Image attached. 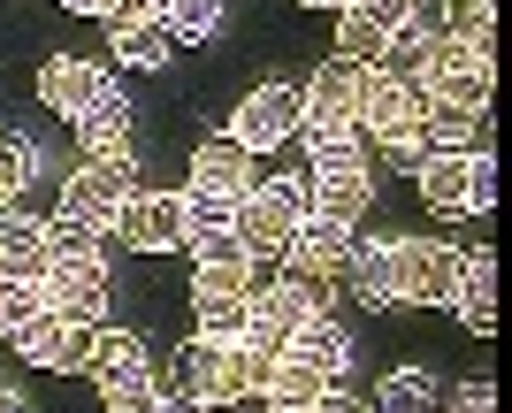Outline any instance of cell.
<instances>
[{
	"label": "cell",
	"instance_id": "cell-1",
	"mask_svg": "<svg viewBox=\"0 0 512 413\" xmlns=\"http://www.w3.org/2000/svg\"><path fill=\"white\" fill-rule=\"evenodd\" d=\"M299 222H306V184H253L230 207V230L253 261H283V245H291Z\"/></svg>",
	"mask_w": 512,
	"mask_h": 413
},
{
	"label": "cell",
	"instance_id": "cell-2",
	"mask_svg": "<svg viewBox=\"0 0 512 413\" xmlns=\"http://www.w3.org/2000/svg\"><path fill=\"white\" fill-rule=\"evenodd\" d=\"M459 268H467V253H459V245H444V238H398V299H413V306H451Z\"/></svg>",
	"mask_w": 512,
	"mask_h": 413
},
{
	"label": "cell",
	"instance_id": "cell-3",
	"mask_svg": "<svg viewBox=\"0 0 512 413\" xmlns=\"http://www.w3.org/2000/svg\"><path fill=\"white\" fill-rule=\"evenodd\" d=\"M299 123H306V85H260L253 100L230 115V138L245 153H268V146H291Z\"/></svg>",
	"mask_w": 512,
	"mask_h": 413
},
{
	"label": "cell",
	"instance_id": "cell-4",
	"mask_svg": "<svg viewBox=\"0 0 512 413\" xmlns=\"http://www.w3.org/2000/svg\"><path fill=\"white\" fill-rule=\"evenodd\" d=\"M138 192V169H130V153H115V161H85V169L62 184V215L92 222V230H107L115 222V207Z\"/></svg>",
	"mask_w": 512,
	"mask_h": 413
},
{
	"label": "cell",
	"instance_id": "cell-5",
	"mask_svg": "<svg viewBox=\"0 0 512 413\" xmlns=\"http://www.w3.org/2000/svg\"><path fill=\"white\" fill-rule=\"evenodd\" d=\"M107 230L130 253H169V245H184V192H130Z\"/></svg>",
	"mask_w": 512,
	"mask_h": 413
},
{
	"label": "cell",
	"instance_id": "cell-6",
	"mask_svg": "<svg viewBox=\"0 0 512 413\" xmlns=\"http://www.w3.org/2000/svg\"><path fill=\"white\" fill-rule=\"evenodd\" d=\"M184 192H199V199H245L253 192V153L237 146L230 131H214V138H199L192 146V184H184Z\"/></svg>",
	"mask_w": 512,
	"mask_h": 413
},
{
	"label": "cell",
	"instance_id": "cell-7",
	"mask_svg": "<svg viewBox=\"0 0 512 413\" xmlns=\"http://www.w3.org/2000/svg\"><path fill=\"white\" fill-rule=\"evenodd\" d=\"M421 115H428V92H421V85L375 77V85H367V100H360V138H367V146H390V138L421 131Z\"/></svg>",
	"mask_w": 512,
	"mask_h": 413
},
{
	"label": "cell",
	"instance_id": "cell-8",
	"mask_svg": "<svg viewBox=\"0 0 512 413\" xmlns=\"http://www.w3.org/2000/svg\"><path fill=\"white\" fill-rule=\"evenodd\" d=\"M39 283L62 322H107V268L100 261H54Z\"/></svg>",
	"mask_w": 512,
	"mask_h": 413
},
{
	"label": "cell",
	"instance_id": "cell-9",
	"mask_svg": "<svg viewBox=\"0 0 512 413\" xmlns=\"http://www.w3.org/2000/svg\"><path fill=\"white\" fill-rule=\"evenodd\" d=\"M352 222H329V215H306L299 230H291V245H283V261L299 268V276H344V261H352Z\"/></svg>",
	"mask_w": 512,
	"mask_h": 413
},
{
	"label": "cell",
	"instance_id": "cell-10",
	"mask_svg": "<svg viewBox=\"0 0 512 413\" xmlns=\"http://www.w3.org/2000/svg\"><path fill=\"white\" fill-rule=\"evenodd\" d=\"M107 39H115V54H123L130 69H161L176 54L169 23H161V8H146V0H130L123 16H107Z\"/></svg>",
	"mask_w": 512,
	"mask_h": 413
},
{
	"label": "cell",
	"instance_id": "cell-11",
	"mask_svg": "<svg viewBox=\"0 0 512 413\" xmlns=\"http://www.w3.org/2000/svg\"><path fill=\"white\" fill-rule=\"evenodd\" d=\"M367 85H375V69H360V62H344V54H329V62L306 77V108H314V115H337V123H360Z\"/></svg>",
	"mask_w": 512,
	"mask_h": 413
},
{
	"label": "cell",
	"instance_id": "cell-12",
	"mask_svg": "<svg viewBox=\"0 0 512 413\" xmlns=\"http://www.w3.org/2000/svg\"><path fill=\"white\" fill-rule=\"evenodd\" d=\"M92 391L100 398H115V391H138V383H153V360H146V345L130 337V329H100V352H92Z\"/></svg>",
	"mask_w": 512,
	"mask_h": 413
},
{
	"label": "cell",
	"instance_id": "cell-13",
	"mask_svg": "<svg viewBox=\"0 0 512 413\" xmlns=\"http://www.w3.org/2000/svg\"><path fill=\"white\" fill-rule=\"evenodd\" d=\"M107 92V69L77 62V54H46L39 62V100L46 108H62V115H85L92 100Z\"/></svg>",
	"mask_w": 512,
	"mask_h": 413
},
{
	"label": "cell",
	"instance_id": "cell-14",
	"mask_svg": "<svg viewBox=\"0 0 512 413\" xmlns=\"http://www.w3.org/2000/svg\"><path fill=\"white\" fill-rule=\"evenodd\" d=\"M367 207H375V176H367V169H314V184H306V215L360 222Z\"/></svg>",
	"mask_w": 512,
	"mask_h": 413
},
{
	"label": "cell",
	"instance_id": "cell-15",
	"mask_svg": "<svg viewBox=\"0 0 512 413\" xmlns=\"http://www.w3.org/2000/svg\"><path fill=\"white\" fill-rule=\"evenodd\" d=\"M344 283L360 306H390L398 299V238H360L352 261H344Z\"/></svg>",
	"mask_w": 512,
	"mask_h": 413
},
{
	"label": "cell",
	"instance_id": "cell-16",
	"mask_svg": "<svg viewBox=\"0 0 512 413\" xmlns=\"http://www.w3.org/2000/svg\"><path fill=\"white\" fill-rule=\"evenodd\" d=\"M214 383H222V345H214V337L176 345V360H169V398L176 406H214Z\"/></svg>",
	"mask_w": 512,
	"mask_h": 413
},
{
	"label": "cell",
	"instance_id": "cell-17",
	"mask_svg": "<svg viewBox=\"0 0 512 413\" xmlns=\"http://www.w3.org/2000/svg\"><path fill=\"white\" fill-rule=\"evenodd\" d=\"M421 92L436 100V108H467V115H482V108H490V54H467V62H451V69H428Z\"/></svg>",
	"mask_w": 512,
	"mask_h": 413
},
{
	"label": "cell",
	"instance_id": "cell-18",
	"mask_svg": "<svg viewBox=\"0 0 512 413\" xmlns=\"http://www.w3.org/2000/svg\"><path fill=\"white\" fill-rule=\"evenodd\" d=\"M413 176H421V199L436 207V215H467V192H474V153H444V146H436Z\"/></svg>",
	"mask_w": 512,
	"mask_h": 413
},
{
	"label": "cell",
	"instance_id": "cell-19",
	"mask_svg": "<svg viewBox=\"0 0 512 413\" xmlns=\"http://www.w3.org/2000/svg\"><path fill=\"white\" fill-rule=\"evenodd\" d=\"M77 146H92V161H115V153H130V100L115 85L92 100L85 115H77Z\"/></svg>",
	"mask_w": 512,
	"mask_h": 413
},
{
	"label": "cell",
	"instance_id": "cell-20",
	"mask_svg": "<svg viewBox=\"0 0 512 413\" xmlns=\"http://www.w3.org/2000/svg\"><path fill=\"white\" fill-rule=\"evenodd\" d=\"M0 276H16V283H39L46 276V222L31 215H0Z\"/></svg>",
	"mask_w": 512,
	"mask_h": 413
},
{
	"label": "cell",
	"instance_id": "cell-21",
	"mask_svg": "<svg viewBox=\"0 0 512 413\" xmlns=\"http://www.w3.org/2000/svg\"><path fill=\"white\" fill-rule=\"evenodd\" d=\"M451 306H459V322H467L474 337H490V329H497V261H490V253H467Z\"/></svg>",
	"mask_w": 512,
	"mask_h": 413
},
{
	"label": "cell",
	"instance_id": "cell-22",
	"mask_svg": "<svg viewBox=\"0 0 512 413\" xmlns=\"http://www.w3.org/2000/svg\"><path fill=\"white\" fill-rule=\"evenodd\" d=\"M283 360H299V368H314V375H329V383H337V375H344V360H352V345H344V329L329 322V314H314V322H299V329H291Z\"/></svg>",
	"mask_w": 512,
	"mask_h": 413
},
{
	"label": "cell",
	"instance_id": "cell-23",
	"mask_svg": "<svg viewBox=\"0 0 512 413\" xmlns=\"http://www.w3.org/2000/svg\"><path fill=\"white\" fill-rule=\"evenodd\" d=\"M237 299H253V261L192 268V314H207V306H237Z\"/></svg>",
	"mask_w": 512,
	"mask_h": 413
},
{
	"label": "cell",
	"instance_id": "cell-24",
	"mask_svg": "<svg viewBox=\"0 0 512 413\" xmlns=\"http://www.w3.org/2000/svg\"><path fill=\"white\" fill-rule=\"evenodd\" d=\"M100 253H107V230H92V222H77V215L46 222V268L54 261H100Z\"/></svg>",
	"mask_w": 512,
	"mask_h": 413
},
{
	"label": "cell",
	"instance_id": "cell-25",
	"mask_svg": "<svg viewBox=\"0 0 512 413\" xmlns=\"http://www.w3.org/2000/svg\"><path fill=\"white\" fill-rule=\"evenodd\" d=\"M161 23H169L176 46H199L222 31V0H161Z\"/></svg>",
	"mask_w": 512,
	"mask_h": 413
},
{
	"label": "cell",
	"instance_id": "cell-26",
	"mask_svg": "<svg viewBox=\"0 0 512 413\" xmlns=\"http://www.w3.org/2000/svg\"><path fill=\"white\" fill-rule=\"evenodd\" d=\"M337 54H344V62H360V69H383L390 31H375L367 16H352V8H344V23H337Z\"/></svg>",
	"mask_w": 512,
	"mask_h": 413
},
{
	"label": "cell",
	"instance_id": "cell-27",
	"mask_svg": "<svg viewBox=\"0 0 512 413\" xmlns=\"http://www.w3.org/2000/svg\"><path fill=\"white\" fill-rule=\"evenodd\" d=\"M54 337H62V314L46 306V314H31V322L8 329V345H16V360H31V368H54Z\"/></svg>",
	"mask_w": 512,
	"mask_h": 413
},
{
	"label": "cell",
	"instance_id": "cell-28",
	"mask_svg": "<svg viewBox=\"0 0 512 413\" xmlns=\"http://www.w3.org/2000/svg\"><path fill=\"white\" fill-rule=\"evenodd\" d=\"M184 253H192V268H214V261H253V253L237 245L230 222H199V230H184Z\"/></svg>",
	"mask_w": 512,
	"mask_h": 413
},
{
	"label": "cell",
	"instance_id": "cell-29",
	"mask_svg": "<svg viewBox=\"0 0 512 413\" xmlns=\"http://www.w3.org/2000/svg\"><path fill=\"white\" fill-rule=\"evenodd\" d=\"M321 391H329V375L299 368V360H276V368H268V398H276V406H314Z\"/></svg>",
	"mask_w": 512,
	"mask_h": 413
},
{
	"label": "cell",
	"instance_id": "cell-30",
	"mask_svg": "<svg viewBox=\"0 0 512 413\" xmlns=\"http://www.w3.org/2000/svg\"><path fill=\"white\" fill-rule=\"evenodd\" d=\"M375 413H436V398H428V375L421 368H398L383 383V398H375Z\"/></svg>",
	"mask_w": 512,
	"mask_h": 413
},
{
	"label": "cell",
	"instance_id": "cell-31",
	"mask_svg": "<svg viewBox=\"0 0 512 413\" xmlns=\"http://www.w3.org/2000/svg\"><path fill=\"white\" fill-rule=\"evenodd\" d=\"M92 352H100V322H62V337H54V368L77 375V368H92Z\"/></svg>",
	"mask_w": 512,
	"mask_h": 413
},
{
	"label": "cell",
	"instance_id": "cell-32",
	"mask_svg": "<svg viewBox=\"0 0 512 413\" xmlns=\"http://www.w3.org/2000/svg\"><path fill=\"white\" fill-rule=\"evenodd\" d=\"M31 314H46V283H16V276H0V329L31 322Z\"/></svg>",
	"mask_w": 512,
	"mask_h": 413
},
{
	"label": "cell",
	"instance_id": "cell-33",
	"mask_svg": "<svg viewBox=\"0 0 512 413\" xmlns=\"http://www.w3.org/2000/svg\"><path fill=\"white\" fill-rule=\"evenodd\" d=\"M31 169H39V153L23 146V138H16V131H0V192L16 199V192H23V184H31Z\"/></svg>",
	"mask_w": 512,
	"mask_h": 413
},
{
	"label": "cell",
	"instance_id": "cell-34",
	"mask_svg": "<svg viewBox=\"0 0 512 413\" xmlns=\"http://www.w3.org/2000/svg\"><path fill=\"white\" fill-rule=\"evenodd\" d=\"M344 8H352V16H367L375 31H406V8H413V0H344Z\"/></svg>",
	"mask_w": 512,
	"mask_h": 413
},
{
	"label": "cell",
	"instance_id": "cell-35",
	"mask_svg": "<svg viewBox=\"0 0 512 413\" xmlns=\"http://www.w3.org/2000/svg\"><path fill=\"white\" fill-rule=\"evenodd\" d=\"M497 207V161L490 153H474V192H467V215H490Z\"/></svg>",
	"mask_w": 512,
	"mask_h": 413
},
{
	"label": "cell",
	"instance_id": "cell-36",
	"mask_svg": "<svg viewBox=\"0 0 512 413\" xmlns=\"http://www.w3.org/2000/svg\"><path fill=\"white\" fill-rule=\"evenodd\" d=\"M107 413H169V398L153 391V383H138V391H115V398H107Z\"/></svg>",
	"mask_w": 512,
	"mask_h": 413
},
{
	"label": "cell",
	"instance_id": "cell-37",
	"mask_svg": "<svg viewBox=\"0 0 512 413\" xmlns=\"http://www.w3.org/2000/svg\"><path fill=\"white\" fill-rule=\"evenodd\" d=\"M314 413H375V406H360L352 391H337V383H329V391L314 398Z\"/></svg>",
	"mask_w": 512,
	"mask_h": 413
},
{
	"label": "cell",
	"instance_id": "cell-38",
	"mask_svg": "<svg viewBox=\"0 0 512 413\" xmlns=\"http://www.w3.org/2000/svg\"><path fill=\"white\" fill-rule=\"evenodd\" d=\"M459 413H497V391H490V383H474V391H459Z\"/></svg>",
	"mask_w": 512,
	"mask_h": 413
},
{
	"label": "cell",
	"instance_id": "cell-39",
	"mask_svg": "<svg viewBox=\"0 0 512 413\" xmlns=\"http://www.w3.org/2000/svg\"><path fill=\"white\" fill-rule=\"evenodd\" d=\"M69 8H77V16H92V23H107V16H123L130 0H69Z\"/></svg>",
	"mask_w": 512,
	"mask_h": 413
},
{
	"label": "cell",
	"instance_id": "cell-40",
	"mask_svg": "<svg viewBox=\"0 0 512 413\" xmlns=\"http://www.w3.org/2000/svg\"><path fill=\"white\" fill-rule=\"evenodd\" d=\"M0 413H23V398H16V391H8V383H0Z\"/></svg>",
	"mask_w": 512,
	"mask_h": 413
},
{
	"label": "cell",
	"instance_id": "cell-41",
	"mask_svg": "<svg viewBox=\"0 0 512 413\" xmlns=\"http://www.w3.org/2000/svg\"><path fill=\"white\" fill-rule=\"evenodd\" d=\"M276 413H314V406H276Z\"/></svg>",
	"mask_w": 512,
	"mask_h": 413
},
{
	"label": "cell",
	"instance_id": "cell-42",
	"mask_svg": "<svg viewBox=\"0 0 512 413\" xmlns=\"http://www.w3.org/2000/svg\"><path fill=\"white\" fill-rule=\"evenodd\" d=\"M169 413H199V406H176V398H169Z\"/></svg>",
	"mask_w": 512,
	"mask_h": 413
},
{
	"label": "cell",
	"instance_id": "cell-43",
	"mask_svg": "<svg viewBox=\"0 0 512 413\" xmlns=\"http://www.w3.org/2000/svg\"><path fill=\"white\" fill-rule=\"evenodd\" d=\"M199 413H237V406H199Z\"/></svg>",
	"mask_w": 512,
	"mask_h": 413
},
{
	"label": "cell",
	"instance_id": "cell-44",
	"mask_svg": "<svg viewBox=\"0 0 512 413\" xmlns=\"http://www.w3.org/2000/svg\"><path fill=\"white\" fill-rule=\"evenodd\" d=\"M0 215H8V192H0Z\"/></svg>",
	"mask_w": 512,
	"mask_h": 413
},
{
	"label": "cell",
	"instance_id": "cell-45",
	"mask_svg": "<svg viewBox=\"0 0 512 413\" xmlns=\"http://www.w3.org/2000/svg\"><path fill=\"white\" fill-rule=\"evenodd\" d=\"M146 8H161V0H146Z\"/></svg>",
	"mask_w": 512,
	"mask_h": 413
}]
</instances>
